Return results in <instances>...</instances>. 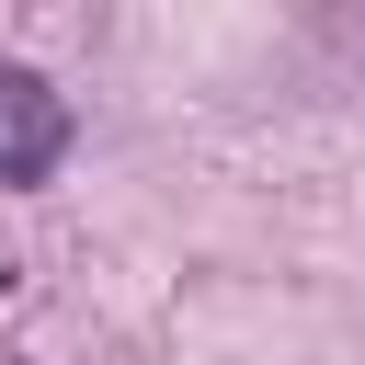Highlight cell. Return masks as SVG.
I'll return each instance as SVG.
<instances>
[{
    "label": "cell",
    "instance_id": "6da1fadb",
    "mask_svg": "<svg viewBox=\"0 0 365 365\" xmlns=\"http://www.w3.org/2000/svg\"><path fill=\"white\" fill-rule=\"evenodd\" d=\"M68 137H80L68 91L46 68H23V57H0V182H46L68 160Z\"/></svg>",
    "mask_w": 365,
    "mask_h": 365
}]
</instances>
